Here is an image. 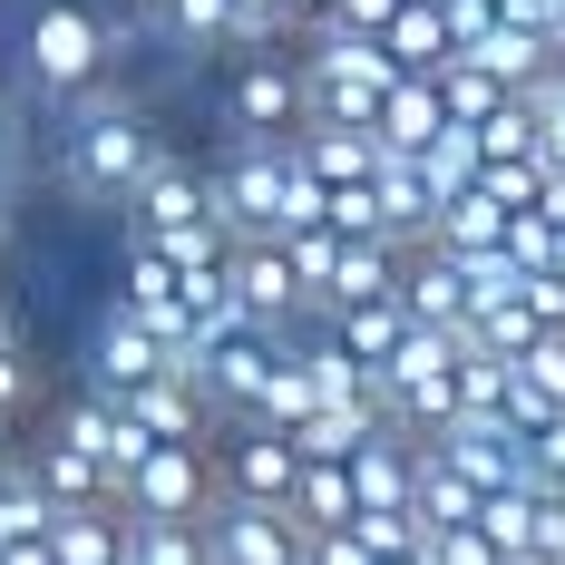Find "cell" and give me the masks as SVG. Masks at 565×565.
I'll return each mask as SVG.
<instances>
[{"mask_svg":"<svg viewBox=\"0 0 565 565\" xmlns=\"http://www.w3.org/2000/svg\"><path fill=\"white\" fill-rule=\"evenodd\" d=\"M157 157H167V137L147 127V108H127L108 78L78 88V98H58V185L78 205H127Z\"/></svg>","mask_w":565,"mask_h":565,"instance_id":"obj_1","label":"cell"},{"mask_svg":"<svg viewBox=\"0 0 565 565\" xmlns=\"http://www.w3.org/2000/svg\"><path fill=\"white\" fill-rule=\"evenodd\" d=\"M205 195H215V225L225 234L322 225V175L292 157V137H234L225 157L205 167Z\"/></svg>","mask_w":565,"mask_h":565,"instance_id":"obj_2","label":"cell"},{"mask_svg":"<svg viewBox=\"0 0 565 565\" xmlns=\"http://www.w3.org/2000/svg\"><path fill=\"white\" fill-rule=\"evenodd\" d=\"M20 58H30V88H40V98H78V88H98V78H108L117 30L88 10V0H50V10H30Z\"/></svg>","mask_w":565,"mask_h":565,"instance_id":"obj_3","label":"cell"},{"mask_svg":"<svg viewBox=\"0 0 565 565\" xmlns=\"http://www.w3.org/2000/svg\"><path fill=\"white\" fill-rule=\"evenodd\" d=\"M381 409H391L399 429L419 439V429H439L458 409V332H399V351L381 361Z\"/></svg>","mask_w":565,"mask_h":565,"instance_id":"obj_4","label":"cell"},{"mask_svg":"<svg viewBox=\"0 0 565 565\" xmlns=\"http://www.w3.org/2000/svg\"><path fill=\"white\" fill-rule=\"evenodd\" d=\"M117 508L127 516H205L215 508V458H205V439H157V449L117 478Z\"/></svg>","mask_w":565,"mask_h":565,"instance_id":"obj_5","label":"cell"},{"mask_svg":"<svg viewBox=\"0 0 565 565\" xmlns=\"http://www.w3.org/2000/svg\"><path fill=\"white\" fill-rule=\"evenodd\" d=\"M205 565H302V516L215 488V508H205Z\"/></svg>","mask_w":565,"mask_h":565,"instance_id":"obj_6","label":"cell"},{"mask_svg":"<svg viewBox=\"0 0 565 565\" xmlns=\"http://www.w3.org/2000/svg\"><path fill=\"white\" fill-rule=\"evenodd\" d=\"M225 292L244 322H274V332H292L312 302H302V282H292V254H282L274 234H234L225 244Z\"/></svg>","mask_w":565,"mask_h":565,"instance_id":"obj_7","label":"cell"},{"mask_svg":"<svg viewBox=\"0 0 565 565\" xmlns=\"http://www.w3.org/2000/svg\"><path fill=\"white\" fill-rule=\"evenodd\" d=\"M225 117H234V137H292L302 127V58L254 50L225 88Z\"/></svg>","mask_w":565,"mask_h":565,"instance_id":"obj_8","label":"cell"},{"mask_svg":"<svg viewBox=\"0 0 565 565\" xmlns=\"http://www.w3.org/2000/svg\"><path fill=\"white\" fill-rule=\"evenodd\" d=\"M215 225V195H205V167H185V157H157V167L137 175V195H127V234H195Z\"/></svg>","mask_w":565,"mask_h":565,"instance_id":"obj_9","label":"cell"},{"mask_svg":"<svg viewBox=\"0 0 565 565\" xmlns=\"http://www.w3.org/2000/svg\"><path fill=\"white\" fill-rule=\"evenodd\" d=\"M157 371H175V351L147 332L127 302H108V312H98V332H88V391L117 399V391H137V381H157Z\"/></svg>","mask_w":565,"mask_h":565,"instance_id":"obj_10","label":"cell"},{"mask_svg":"<svg viewBox=\"0 0 565 565\" xmlns=\"http://www.w3.org/2000/svg\"><path fill=\"white\" fill-rule=\"evenodd\" d=\"M292 478H302V449H292L282 429H264V419H234L215 488H225V498H264V508H282V498H292Z\"/></svg>","mask_w":565,"mask_h":565,"instance_id":"obj_11","label":"cell"},{"mask_svg":"<svg viewBox=\"0 0 565 565\" xmlns=\"http://www.w3.org/2000/svg\"><path fill=\"white\" fill-rule=\"evenodd\" d=\"M399 312L419 322V332H458L468 322V274H458V254H439V244H399Z\"/></svg>","mask_w":565,"mask_h":565,"instance_id":"obj_12","label":"cell"},{"mask_svg":"<svg viewBox=\"0 0 565 565\" xmlns=\"http://www.w3.org/2000/svg\"><path fill=\"white\" fill-rule=\"evenodd\" d=\"M439 127H449V98H439V78H419V68H399L391 88H381V108H371V137H381L391 157H419Z\"/></svg>","mask_w":565,"mask_h":565,"instance_id":"obj_13","label":"cell"},{"mask_svg":"<svg viewBox=\"0 0 565 565\" xmlns=\"http://www.w3.org/2000/svg\"><path fill=\"white\" fill-rule=\"evenodd\" d=\"M371 195H381V234H391V244H429V225H439V185H429L419 157H381V167H371Z\"/></svg>","mask_w":565,"mask_h":565,"instance_id":"obj_14","label":"cell"},{"mask_svg":"<svg viewBox=\"0 0 565 565\" xmlns=\"http://www.w3.org/2000/svg\"><path fill=\"white\" fill-rule=\"evenodd\" d=\"M292 157L322 175V185H361V175L381 167L391 147H381L371 127H341V117H302V127H292Z\"/></svg>","mask_w":565,"mask_h":565,"instance_id":"obj_15","label":"cell"},{"mask_svg":"<svg viewBox=\"0 0 565 565\" xmlns=\"http://www.w3.org/2000/svg\"><path fill=\"white\" fill-rule=\"evenodd\" d=\"M117 409L147 429V439H205V391L185 381V371H157V381H137V391H117Z\"/></svg>","mask_w":565,"mask_h":565,"instance_id":"obj_16","label":"cell"},{"mask_svg":"<svg viewBox=\"0 0 565 565\" xmlns=\"http://www.w3.org/2000/svg\"><path fill=\"white\" fill-rule=\"evenodd\" d=\"M322 332H332L361 371H381V361L399 351V332H409V312H399V292H371V302H332V312H322Z\"/></svg>","mask_w":565,"mask_h":565,"instance_id":"obj_17","label":"cell"},{"mask_svg":"<svg viewBox=\"0 0 565 565\" xmlns=\"http://www.w3.org/2000/svg\"><path fill=\"white\" fill-rule=\"evenodd\" d=\"M20 468L40 478V498H50V508H117L108 468H98V458H88V449H68V439H50V449H30V458H20Z\"/></svg>","mask_w":565,"mask_h":565,"instance_id":"obj_18","label":"cell"},{"mask_svg":"<svg viewBox=\"0 0 565 565\" xmlns=\"http://www.w3.org/2000/svg\"><path fill=\"white\" fill-rule=\"evenodd\" d=\"M50 565H127V516L117 508H58L50 516Z\"/></svg>","mask_w":565,"mask_h":565,"instance_id":"obj_19","label":"cell"},{"mask_svg":"<svg viewBox=\"0 0 565 565\" xmlns=\"http://www.w3.org/2000/svg\"><path fill=\"white\" fill-rule=\"evenodd\" d=\"M391 282H399V244L391 234H341L332 282H322V312H332V302H371V292H391Z\"/></svg>","mask_w":565,"mask_h":565,"instance_id":"obj_20","label":"cell"},{"mask_svg":"<svg viewBox=\"0 0 565 565\" xmlns=\"http://www.w3.org/2000/svg\"><path fill=\"white\" fill-rule=\"evenodd\" d=\"M458 58H478L488 78H508V88H526V78H536V68H556L565 50L546 40V30H526V20H498V30H478V40H468Z\"/></svg>","mask_w":565,"mask_h":565,"instance_id":"obj_21","label":"cell"},{"mask_svg":"<svg viewBox=\"0 0 565 565\" xmlns=\"http://www.w3.org/2000/svg\"><path fill=\"white\" fill-rule=\"evenodd\" d=\"M371 40H381V50L399 58V68H419V78H429V68H449V20H439V0H399L391 20H381V30H371Z\"/></svg>","mask_w":565,"mask_h":565,"instance_id":"obj_22","label":"cell"},{"mask_svg":"<svg viewBox=\"0 0 565 565\" xmlns=\"http://www.w3.org/2000/svg\"><path fill=\"white\" fill-rule=\"evenodd\" d=\"M429 244H439V254H498V244H508V205H498L488 185H458L449 205H439V225H429Z\"/></svg>","mask_w":565,"mask_h":565,"instance_id":"obj_23","label":"cell"},{"mask_svg":"<svg viewBox=\"0 0 565 565\" xmlns=\"http://www.w3.org/2000/svg\"><path fill=\"white\" fill-rule=\"evenodd\" d=\"M282 508L302 516V536H312V526H351V516H361L351 468H341V458H302V478H292V498H282Z\"/></svg>","mask_w":565,"mask_h":565,"instance_id":"obj_24","label":"cell"},{"mask_svg":"<svg viewBox=\"0 0 565 565\" xmlns=\"http://www.w3.org/2000/svg\"><path fill=\"white\" fill-rule=\"evenodd\" d=\"M127 565H205V516H127Z\"/></svg>","mask_w":565,"mask_h":565,"instance_id":"obj_25","label":"cell"},{"mask_svg":"<svg viewBox=\"0 0 565 565\" xmlns=\"http://www.w3.org/2000/svg\"><path fill=\"white\" fill-rule=\"evenodd\" d=\"M371 429H381V409H361V399H351V409H302L282 439H292L302 458H351L361 439H371Z\"/></svg>","mask_w":565,"mask_h":565,"instance_id":"obj_26","label":"cell"},{"mask_svg":"<svg viewBox=\"0 0 565 565\" xmlns=\"http://www.w3.org/2000/svg\"><path fill=\"white\" fill-rule=\"evenodd\" d=\"M419 167H429V185H439V205H449L458 185H478V167H488V157H478V127H468V117H449V127H439V137L419 147Z\"/></svg>","mask_w":565,"mask_h":565,"instance_id":"obj_27","label":"cell"},{"mask_svg":"<svg viewBox=\"0 0 565 565\" xmlns=\"http://www.w3.org/2000/svg\"><path fill=\"white\" fill-rule=\"evenodd\" d=\"M478 536H488L498 556H526V546H536V488H488V498H478Z\"/></svg>","mask_w":565,"mask_h":565,"instance_id":"obj_28","label":"cell"},{"mask_svg":"<svg viewBox=\"0 0 565 565\" xmlns=\"http://www.w3.org/2000/svg\"><path fill=\"white\" fill-rule=\"evenodd\" d=\"M429 78H439V98H449V117H468V127H478L488 108H508V98H516L508 78H488L478 58H449V68H429Z\"/></svg>","mask_w":565,"mask_h":565,"instance_id":"obj_29","label":"cell"},{"mask_svg":"<svg viewBox=\"0 0 565 565\" xmlns=\"http://www.w3.org/2000/svg\"><path fill=\"white\" fill-rule=\"evenodd\" d=\"M508 381H516L508 351H478V341H458V409H508Z\"/></svg>","mask_w":565,"mask_h":565,"instance_id":"obj_30","label":"cell"},{"mask_svg":"<svg viewBox=\"0 0 565 565\" xmlns=\"http://www.w3.org/2000/svg\"><path fill=\"white\" fill-rule=\"evenodd\" d=\"M50 498H40V478H30V468H10V478H0V546H20V536H50Z\"/></svg>","mask_w":565,"mask_h":565,"instance_id":"obj_31","label":"cell"},{"mask_svg":"<svg viewBox=\"0 0 565 565\" xmlns=\"http://www.w3.org/2000/svg\"><path fill=\"white\" fill-rule=\"evenodd\" d=\"M351 536H361V556L381 565V556H409L429 526H419V508H361V516H351Z\"/></svg>","mask_w":565,"mask_h":565,"instance_id":"obj_32","label":"cell"},{"mask_svg":"<svg viewBox=\"0 0 565 565\" xmlns=\"http://www.w3.org/2000/svg\"><path fill=\"white\" fill-rule=\"evenodd\" d=\"M478 157L498 167V157H536V117H526V98H508V108L478 117Z\"/></svg>","mask_w":565,"mask_h":565,"instance_id":"obj_33","label":"cell"},{"mask_svg":"<svg viewBox=\"0 0 565 565\" xmlns=\"http://www.w3.org/2000/svg\"><path fill=\"white\" fill-rule=\"evenodd\" d=\"M157 20H167L185 50H215V40L234 30V10H225V0H157Z\"/></svg>","mask_w":565,"mask_h":565,"instance_id":"obj_34","label":"cell"},{"mask_svg":"<svg viewBox=\"0 0 565 565\" xmlns=\"http://www.w3.org/2000/svg\"><path fill=\"white\" fill-rule=\"evenodd\" d=\"M322 225H332V234H381V195H371V175H361V185H322Z\"/></svg>","mask_w":565,"mask_h":565,"instance_id":"obj_35","label":"cell"},{"mask_svg":"<svg viewBox=\"0 0 565 565\" xmlns=\"http://www.w3.org/2000/svg\"><path fill=\"white\" fill-rule=\"evenodd\" d=\"M419 556H429V565H498V546H488V536H478V516H468V526H429V536H419Z\"/></svg>","mask_w":565,"mask_h":565,"instance_id":"obj_36","label":"cell"},{"mask_svg":"<svg viewBox=\"0 0 565 565\" xmlns=\"http://www.w3.org/2000/svg\"><path fill=\"white\" fill-rule=\"evenodd\" d=\"M516 381L546 391V399H565V332H536V341H526V351H516Z\"/></svg>","mask_w":565,"mask_h":565,"instance_id":"obj_37","label":"cell"},{"mask_svg":"<svg viewBox=\"0 0 565 565\" xmlns=\"http://www.w3.org/2000/svg\"><path fill=\"white\" fill-rule=\"evenodd\" d=\"M30 391H40V371H30V351H20V341L0 332V429H10V419L30 409Z\"/></svg>","mask_w":565,"mask_h":565,"instance_id":"obj_38","label":"cell"},{"mask_svg":"<svg viewBox=\"0 0 565 565\" xmlns=\"http://www.w3.org/2000/svg\"><path fill=\"white\" fill-rule=\"evenodd\" d=\"M10 468H20V458H10V429H0V478H10Z\"/></svg>","mask_w":565,"mask_h":565,"instance_id":"obj_39","label":"cell"},{"mask_svg":"<svg viewBox=\"0 0 565 565\" xmlns=\"http://www.w3.org/2000/svg\"><path fill=\"white\" fill-rule=\"evenodd\" d=\"M498 565H526V556H498Z\"/></svg>","mask_w":565,"mask_h":565,"instance_id":"obj_40","label":"cell"},{"mask_svg":"<svg viewBox=\"0 0 565 565\" xmlns=\"http://www.w3.org/2000/svg\"><path fill=\"white\" fill-rule=\"evenodd\" d=\"M0 332H10V322H0Z\"/></svg>","mask_w":565,"mask_h":565,"instance_id":"obj_41","label":"cell"},{"mask_svg":"<svg viewBox=\"0 0 565 565\" xmlns=\"http://www.w3.org/2000/svg\"><path fill=\"white\" fill-rule=\"evenodd\" d=\"M556 10H565V0H556Z\"/></svg>","mask_w":565,"mask_h":565,"instance_id":"obj_42","label":"cell"}]
</instances>
